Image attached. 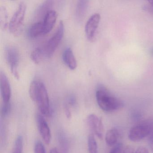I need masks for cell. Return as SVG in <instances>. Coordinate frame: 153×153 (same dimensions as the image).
<instances>
[{"label":"cell","instance_id":"26","mask_svg":"<svg viewBox=\"0 0 153 153\" xmlns=\"http://www.w3.org/2000/svg\"><path fill=\"white\" fill-rule=\"evenodd\" d=\"M64 111L67 118L70 119L71 116V111L70 109L69 106L67 104H66L64 106Z\"/></svg>","mask_w":153,"mask_h":153},{"label":"cell","instance_id":"9","mask_svg":"<svg viewBox=\"0 0 153 153\" xmlns=\"http://www.w3.org/2000/svg\"><path fill=\"white\" fill-rule=\"evenodd\" d=\"M36 120L38 130L45 144L49 145L51 142V135L47 122L42 114H36Z\"/></svg>","mask_w":153,"mask_h":153},{"label":"cell","instance_id":"21","mask_svg":"<svg viewBox=\"0 0 153 153\" xmlns=\"http://www.w3.org/2000/svg\"><path fill=\"white\" fill-rule=\"evenodd\" d=\"M34 153H46L45 147L40 140H37L36 142Z\"/></svg>","mask_w":153,"mask_h":153},{"label":"cell","instance_id":"8","mask_svg":"<svg viewBox=\"0 0 153 153\" xmlns=\"http://www.w3.org/2000/svg\"><path fill=\"white\" fill-rule=\"evenodd\" d=\"M100 20V15L98 13H95L87 21L85 26V32L87 38L89 41H93L95 38Z\"/></svg>","mask_w":153,"mask_h":153},{"label":"cell","instance_id":"25","mask_svg":"<svg viewBox=\"0 0 153 153\" xmlns=\"http://www.w3.org/2000/svg\"><path fill=\"white\" fill-rule=\"evenodd\" d=\"M135 151L132 147L127 146L123 148L122 153H135Z\"/></svg>","mask_w":153,"mask_h":153},{"label":"cell","instance_id":"2","mask_svg":"<svg viewBox=\"0 0 153 153\" xmlns=\"http://www.w3.org/2000/svg\"><path fill=\"white\" fill-rule=\"evenodd\" d=\"M96 98L97 104L104 111L111 112L123 107V102L114 95L102 85L98 86L96 91Z\"/></svg>","mask_w":153,"mask_h":153},{"label":"cell","instance_id":"29","mask_svg":"<svg viewBox=\"0 0 153 153\" xmlns=\"http://www.w3.org/2000/svg\"><path fill=\"white\" fill-rule=\"evenodd\" d=\"M50 153H59L56 148H53L50 150Z\"/></svg>","mask_w":153,"mask_h":153},{"label":"cell","instance_id":"14","mask_svg":"<svg viewBox=\"0 0 153 153\" xmlns=\"http://www.w3.org/2000/svg\"><path fill=\"white\" fill-rule=\"evenodd\" d=\"M88 2L89 1L86 0H80L77 1L75 14L79 21H81L85 17L88 8Z\"/></svg>","mask_w":153,"mask_h":153},{"label":"cell","instance_id":"3","mask_svg":"<svg viewBox=\"0 0 153 153\" xmlns=\"http://www.w3.org/2000/svg\"><path fill=\"white\" fill-rule=\"evenodd\" d=\"M64 26L63 21H60L59 25L52 36L40 46L45 59L51 58L60 43L64 35Z\"/></svg>","mask_w":153,"mask_h":153},{"label":"cell","instance_id":"7","mask_svg":"<svg viewBox=\"0 0 153 153\" xmlns=\"http://www.w3.org/2000/svg\"><path fill=\"white\" fill-rule=\"evenodd\" d=\"M87 123L93 134L95 135L99 139L103 138L104 128L102 119L95 114H92L88 116Z\"/></svg>","mask_w":153,"mask_h":153},{"label":"cell","instance_id":"5","mask_svg":"<svg viewBox=\"0 0 153 153\" xmlns=\"http://www.w3.org/2000/svg\"><path fill=\"white\" fill-rule=\"evenodd\" d=\"M26 9L25 3L20 2L9 23L10 32L14 35H18L22 31Z\"/></svg>","mask_w":153,"mask_h":153},{"label":"cell","instance_id":"4","mask_svg":"<svg viewBox=\"0 0 153 153\" xmlns=\"http://www.w3.org/2000/svg\"><path fill=\"white\" fill-rule=\"evenodd\" d=\"M153 131V120H148L134 125L128 132L129 139L137 142L149 136Z\"/></svg>","mask_w":153,"mask_h":153},{"label":"cell","instance_id":"28","mask_svg":"<svg viewBox=\"0 0 153 153\" xmlns=\"http://www.w3.org/2000/svg\"><path fill=\"white\" fill-rule=\"evenodd\" d=\"M135 153H149L147 149L145 147L140 146L137 149Z\"/></svg>","mask_w":153,"mask_h":153},{"label":"cell","instance_id":"10","mask_svg":"<svg viewBox=\"0 0 153 153\" xmlns=\"http://www.w3.org/2000/svg\"><path fill=\"white\" fill-rule=\"evenodd\" d=\"M0 89L3 103L10 102L11 98V88L7 76L3 71L0 73Z\"/></svg>","mask_w":153,"mask_h":153},{"label":"cell","instance_id":"27","mask_svg":"<svg viewBox=\"0 0 153 153\" xmlns=\"http://www.w3.org/2000/svg\"><path fill=\"white\" fill-rule=\"evenodd\" d=\"M149 145L152 153H153V131L149 136L148 140Z\"/></svg>","mask_w":153,"mask_h":153},{"label":"cell","instance_id":"20","mask_svg":"<svg viewBox=\"0 0 153 153\" xmlns=\"http://www.w3.org/2000/svg\"><path fill=\"white\" fill-rule=\"evenodd\" d=\"M23 148L24 142L23 137L19 135L16 139L12 153H23Z\"/></svg>","mask_w":153,"mask_h":153},{"label":"cell","instance_id":"23","mask_svg":"<svg viewBox=\"0 0 153 153\" xmlns=\"http://www.w3.org/2000/svg\"><path fill=\"white\" fill-rule=\"evenodd\" d=\"M123 149V146L122 144L121 143H118L114 146L109 153H122Z\"/></svg>","mask_w":153,"mask_h":153},{"label":"cell","instance_id":"1","mask_svg":"<svg viewBox=\"0 0 153 153\" xmlns=\"http://www.w3.org/2000/svg\"><path fill=\"white\" fill-rule=\"evenodd\" d=\"M29 93L31 99L37 104L41 114L49 116L51 111L50 99L44 84L40 80H33L30 84Z\"/></svg>","mask_w":153,"mask_h":153},{"label":"cell","instance_id":"18","mask_svg":"<svg viewBox=\"0 0 153 153\" xmlns=\"http://www.w3.org/2000/svg\"><path fill=\"white\" fill-rule=\"evenodd\" d=\"M31 59L36 64H39L45 59L43 54L40 47L35 48L31 54Z\"/></svg>","mask_w":153,"mask_h":153},{"label":"cell","instance_id":"31","mask_svg":"<svg viewBox=\"0 0 153 153\" xmlns=\"http://www.w3.org/2000/svg\"><path fill=\"white\" fill-rule=\"evenodd\" d=\"M151 54H152L153 56V49H152V51H151Z\"/></svg>","mask_w":153,"mask_h":153},{"label":"cell","instance_id":"16","mask_svg":"<svg viewBox=\"0 0 153 153\" xmlns=\"http://www.w3.org/2000/svg\"><path fill=\"white\" fill-rule=\"evenodd\" d=\"M28 33L29 36L32 38L44 35L42 21H36L33 23L29 27Z\"/></svg>","mask_w":153,"mask_h":153},{"label":"cell","instance_id":"13","mask_svg":"<svg viewBox=\"0 0 153 153\" xmlns=\"http://www.w3.org/2000/svg\"><path fill=\"white\" fill-rule=\"evenodd\" d=\"M62 59L66 66L71 70H75L77 66V62L73 51L70 47H67L63 51Z\"/></svg>","mask_w":153,"mask_h":153},{"label":"cell","instance_id":"17","mask_svg":"<svg viewBox=\"0 0 153 153\" xmlns=\"http://www.w3.org/2000/svg\"><path fill=\"white\" fill-rule=\"evenodd\" d=\"M8 14L7 9L5 7H0V25L1 28L5 29L9 25L8 23Z\"/></svg>","mask_w":153,"mask_h":153},{"label":"cell","instance_id":"24","mask_svg":"<svg viewBox=\"0 0 153 153\" xmlns=\"http://www.w3.org/2000/svg\"><path fill=\"white\" fill-rule=\"evenodd\" d=\"M68 104H67L68 105H71V106H74L76 104V98L73 95H71L69 97L68 99Z\"/></svg>","mask_w":153,"mask_h":153},{"label":"cell","instance_id":"12","mask_svg":"<svg viewBox=\"0 0 153 153\" xmlns=\"http://www.w3.org/2000/svg\"><path fill=\"white\" fill-rule=\"evenodd\" d=\"M57 14L55 10H52L49 11L42 20L44 34L48 33L53 28L57 20Z\"/></svg>","mask_w":153,"mask_h":153},{"label":"cell","instance_id":"22","mask_svg":"<svg viewBox=\"0 0 153 153\" xmlns=\"http://www.w3.org/2000/svg\"><path fill=\"white\" fill-rule=\"evenodd\" d=\"M11 106H10V102L5 103H3V105L1 107V114L3 117H6L8 115L10 112Z\"/></svg>","mask_w":153,"mask_h":153},{"label":"cell","instance_id":"11","mask_svg":"<svg viewBox=\"0 0 153 153\" xmlns=\"http://www.w3.org/2000/svg\"><path fill=\"white\" fill-rule=\"evenodd\" d=\"M53 1L48 0L41 3L36 8L35 13V18L37 21H42L43 20L45 17L47 13L52 9Z\"/></svg>","mask_w":153,"mask_h":153},{"label":"cell","instance_id":"19","mask_svg":"<svg viewBox=\"0 0 153 153\" xmlns=\"http://www.w3.org/2000/svg\"><path fill=\"white\" fill-rule=\"evenodd\" d=\"M88 153H98L97 142L94 134L89 135L88 139Z\"/></svg>","mask_w":153,"mask_h":153},{"label":"cell","instance_id":"30","mask_svg":"<svg viewBox=\"0 0 153 153\" xmlns=\"http://www.w3.org/2000/svg\"><path fill=\"white\" fill-rule=\"evenodd\" d=\"M149 3L150 4V6L152 7V9L153 10V1H149Z\"/></svg>","mask_w":153,"mask_h":153},{"label":"cell","instance_id":"15","mask_svg":"<svg viewBox=\"0 0 153 153\" xmlns=\"http://www.w3.org/2000/svg\"><path fill=\"white\" fill-rule=\"evenodd\" d=\"M119 137V131L115 128H112L106 132L105 136V142L110 146H114L117 145Z\"/></svg>","mask_w":153,"mask_h":153},{"label":"cell","instance_id":"6","mask_svg":"<svg viewBox=\"0 0 153 153\" xmlns=\"http://www.w3.org/2000/svg\"><path fill=\"white\" fill-rule=\"evenodd\" d=\"M5 57L12 75L16 79H19V65L20 55L17 48L13 45L7 46L5 49Z\"/></svg>","mask_w":153,"mask_h":153}]
</instances>
